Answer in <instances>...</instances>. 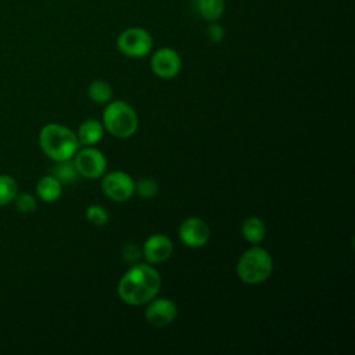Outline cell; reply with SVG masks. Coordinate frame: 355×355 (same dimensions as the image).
<instances>
[{"instance_id": "23", "label": "cell", "mask_w": 355, "mask_h": 355, "mask_svg": "<svg viewBox=\"0 0 355 355\" xmlns=\"http://www.w3.org/2000/svg\"><path fill=\"white\" fill-rule=\"evenodd\" d=\"M207 36L211 42L214 43H219L223 40L225 37V29L222 25L219 24H211L208 28H207Z\"/></svg>"}, {"instance_id": "22", "label": "cell", "mask_w": 355, "mask_h": 355, "mask_svg": "<svg viewBox=\"0 0 355 355\" xmlns=\"http://www.w3.org/2000/svg\"><path fill=\"white\" fill-rule=\"evenodd\" d=\"M143 257L140 248L136 245V244H126L123 248H122V258L125 259L126 263L129 265H135V263H139L140 258Z\"/></svg>"}, {"instance_id": "15", "label": "cell", "mask_w": 355, "mask_h": 355, "mask_svg": "<svg viewBox=\"0 0 355 355\" xmlns=\"http://www.w3.org/2000/svg\"><path fill=\"white\" fill-rule=\"evenodd\" d=\"M87 96L96 104H105L112 97V87L108 82L101 80V79H96L89 85Z\"/></svg>"}, {"instance_id": "6", "label": "cell", "mask_w": 355, "mask_h": 355, "mask_svg": "<svg viewBox=\"0 0 355 355\" xmlns=\"http://www.w3.org/2000/svg\"><path fill=\"white\" fill-rule=\"evenodd\" d=\"M72 158L79 176L98 179L107 171V159L104 154L94 147L85 146V148L78 150Z\"/></svg>"}, {"instance_id": "18", "label": "cell", "mask_w": 355, "mask_h": 355, "mask_svg": "<svg viewBox=\"0 0 355 355\" xmlns=\"http://www.w3.org/2000/svg\"><path fill=\"white\" fill-rule=\"evenodd\" d=\"M17 182L8 175H0V207L10 204L17 196Z\"/></svg>"}, {"instance_id": "5", "label": "cell", "mask_w": 355, "mask_h": 355, "mask_svg": "<svg viewBox=\"0 0 355 355\" xmlns=\"http://www.w3.org/2000/svg\"><path fill=\"white\" fill-rule=\"evenodd\" d=\"M116 46L123 55L140 58L150 53L153 47V37L143 28H128L118 36Z\"/></svg>"}, {"instance_id": "14", "label": "cell", "mask_w": 355, "mask_h": 355, "mask_svg": "<svg viewBox=\"0 0 355 355\" xmlns=\"http://www.w3.org/2000/svg\"><path fill=\"white\" fill-rule=\"evenodd\" d=\"M243 237L251 244H259L266 236V226L258 216L247 218L241 225Z\"/></svg>"}, {"instance_id": "3", "label": "cell", "mask_w": 355, "mask_h": 355, "mask_svg": "<svg viewBox=\"0 0 355 355\" xmlns=\"http://www.w3.org/2000/svg\"><path fill=\"white\" fill-rule=\"evenodd\" d=\"M236 270L243 283L259 284L270 276L273 270V259L265 248L254 245L241 254Z\"/></svg>"}, {"instance_id": "20", "label": "cell", "mask_w": 355, "mask_h": 355, "mask_svg": "<svg viewBox=\"0 0 355 355\" xmlns=\"http://www.w3.org/2000/svg\"><path fill=\"white\" fill-rule=\"evenodd\" d=\"M85 216L90 223H93L96 226H105L110 220V215H108L107 209L101 205H97V204L89 205L86 208Z\"/></svg>"}, {"instance_id": "21", "label": "cell", "mask_w": 355, "mask_h": 355, "mask_svg": "<svg viewBox=\"0 0 355 355\" xmlns=\"http://www.w3.org/2000/svg\"><path fill=\"white\" fill-rule=\"evenodd\" d=\"M15 207L22 214H31L36 209V200L33 196L28 193H22L19 196H15Z\"/></svg>"}, {"instance_id": "4", "label": "cell", "mask_w": 355, "mask_h": 355, "mask_svg": "<svg viewBox=\"0 0 355 355\" xmlns=\"http://www.w3.org/2000/svg\"><path fill=\"white\" fill-rule=\"evenodd\" d=\"M104 129L118 139L133 136L139 126V118L135 108L126 101L116 100L108 103L103 112Z\"/></svg>"}, {"instance_id": "10", "label": "cell", "mask_w": 355, "mask_h": 355, "mask_svg": "<svg viewBox=\"0 0 355 355\" xmlns=\"http://www.w3.org/2000/svg\"><path fill=\"white\" fill-rule=\"evenodd\" d=\"M147 304L144 318L154 327H165L171 324L178 315V306L169 298H153Z\"/></svg>"}, {"instance_id": "13", "label": "cell", "mask_w": 355, "mask_h": 355, "mask_svg": "<svg viewBox=\"0 0 355 355\" xmlns=\"http://www.w3.org/2000/svg\"><path fill=\"white\" fill-rule=\"evenodd\" d=\"M62 191V184L61 182L54 178L53 175H47L39 179L36 184V193L39 198L44 202H54L60 198Z\"/></svg>"}, {"instance_id": "11", "label": "cell", "mask_w": 355, "mask_h": 355, "mask_svg": "<svg viewBox=\"0 0 355 355\" xmlns=\"http://www.w3.org/2000/svg\"><path fill=\"white\" fill-rule=\"evenodd\" d=\"M172 240L165 234L154 233L144 241L141 254L147 263H161L172 255Z\"/></svg>"}, {"instance_id": "12", "label": "cell", "mask_w": 355, "mask_h": 355, "mask_svg": "<svg viewBox=\"0 0 355 355\" xmlns=\"http://www.w3.org/2000/svg\"><path fill=\"white\" fill-rule=\"evenodd\" d=\"M104 126L98 119H86L78 128V141L83 146H93L103 139Z\"/></svg>"}, {"instance_id": "9", "label": "cell", "mask_w": 355, "mask_h": 355, "mask_svg": "<svg viewBox=\"0 0 355 355\" xmlns=\"http://www.w3.org/2000/svg\"><path fill=\"white\" fill-rule=\"evenodd\" d=\"M150 65L157 76L162 79H172L180 72L182 60L173 49L162 47L153 54Z\"/></svg>"}, {"instance_id": "17", "label": "cell", "mask_w": 355, "mask_h": 355, "mask_svg": "<svg viewBox=\"0 0 355 355\" xmlns=\"http://www.w3.org/2000/svg\"><path fill=\"white\" fill-rule=\"evenodd\" d=\"M53 176L57 178L61 182V184H71L78 179L79 173L71 158L65 161H58L57 165L53 168Z\"/></svg>"}, {"instance_id": "2", "label": "cell", "mask_w": 355, "mask_h": 355, "mask_svg": "<svg viewBox=\"0 0 355 355\" xmlns=\"http://www.w3.org/2000/svg\"><path fill=\"white\" fill-rule=\"evenodd\" d=\"M42 151L53 161L71 159L78 151L79 141L76 133L60 123H49L39 133Z\"/></svg>"}, {"instance_id": "19", "label": "cell", "mask_w": 355, "mask_h": 355, "mask_svg": "<svg viewBox=\"0 0 355 355\" xmlns=\"http://www.w3.org/2000/svg\"><path fill=\"white\" fill-rule=\"evenodd\" d=\"M158 183L153 178H141L137 183H135V193H137L141 198H153L158 193Z\"/></svg>"}, {"instance_id": "16", "label": "cell", "mask_w": 355, "mask_h": 355, "mask_svg": "<svg viewBox=\"0 0 355 355\" xmlns=\"http://www.w3.org/2000/svg\"><path fill=\"white\" fill-rule=\"evenodd\" d=\"M197 10L207 21H216L225 10V0H197Z\"/></svg>"}, {"instance_id": "7", "label": "cell", "mask_w": 355, "mask_h": 355, "mask_svg": "<svg viewBox=\"0 0 355 355\" xmlns=\"http://www.w3.org/2000/svg\"><path fill=\"white\" fill-rule=\"evenodd\" d=\"M101 189L108 198L116 202H122L133 196L135 182L132 176L126 172L112 171L107 175H103Z\"/></svg>"}, {"instance_id": "8", "label": "cell", "mask_w": 355, "mask_h": 355, "mask_svg": "<svg viewBox=\"0 0 355 355\" xmlns=\"http://www.w3.org/2000/svg\"><path fill=\"white\" fill-rule=\"evenodd\" d=\"M179 237L184 245L190 248H200L208 243L211 230L205 220L197 216H190L180 223Z\"/></svg>"}, {"instance_id": "1", "label": "cell", "mask_w": 355, "mask_h": 355, "mask_svg": "<svg viewBox=\"0 0 355 355\" xmlns=\"http://www.w3.org/2000/svg\"><path fill=\"white\" fill-rule=\"evenodd\" d=\"M161 287V276L151 263H135L119 279L116 293L128 305H144L157 297Z\"/></svg>"}]
</instances>
